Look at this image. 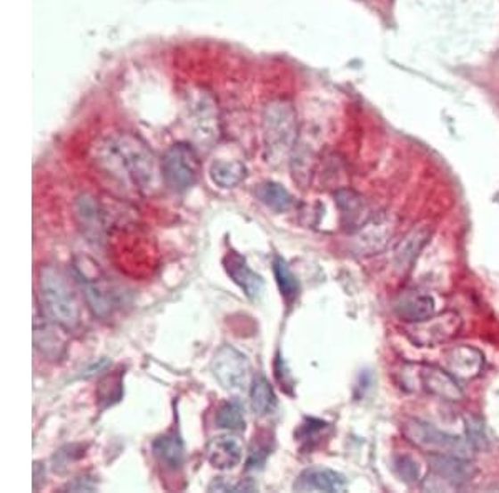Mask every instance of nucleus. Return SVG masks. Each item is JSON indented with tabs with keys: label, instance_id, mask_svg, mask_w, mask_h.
Listing matches in <instances>:
<instances>
[{
	"label": "nucleus",
	"instance_id": "9b49d317",
	"mask_svg": "<svg viewBox=\"0 0 499 493\" xmlns=\"http://www.w3.org/2000/svg\"><path fill=\"white\" fill-rule=\"evenodd\" d=\"M74 216L80 233L88 243L100 246L107 238V213L99 199L92 195H80L75 199Z\"/></svg>",
	"mask_w": 499,
	"mask_h": 493
},
{
	"label": "nucleus",
	"instance_id": "f257e3e1",
	"mask_svg": "<svg viewBox=\"0 0 499 493\" xmlns=\"http://www.w3.org/2000/svg\"><path fill=\"white\" fill-rule=\"evenodd\" d=\"M97 166L113 183L142 197L155 195L163 185L162 161L134 133H117L97 147Z\"/></svg>",
	"mask_w": 499,
	"mask_h": 493
},
{
	"label": "nucleus",
	"instance_id": "b1692460",
	"mask_svg": "<svg viewBox=\"0 0 499 493\" xmlns=\"http://www.w3.org/2000/svg\"><path fill=\"white\" fill-rule=\"evenodd\" d=\"M255 197L266 208H270L274 213H287L295 205V198L287 188L280 183H274V182H263L257 186Z\"/></svg>",
	"mask_w": 499,
	"mask_h": 493
},
{
	"label": "nucleus",
	"instance_id": "6ab92c4d",
	"mask_svg": "<svg viewBox=\"0 0 499 493\" xmlns=\"http://www.w3.org/2000/svg\"><path fill=\"white\" fill-rule=\"evenodd\" d=\"M445 362L456 379L470 381L481 374L485 356L471 345H456L445 352Z\"/></svg>",
	"mask_w": 499,
	"mask_h": 493
},
{
	"label": "nucleus",
	"instance_id": "f03ea898",
	"mask_svg": "<svg viewBox=\"0 0 499 493\" xmlns=\"http://www.w3.org/2000/svg\"><path fill=\"white\" fill-rule=\"evenodd\" d=\"M262 136L266 163L278 166L291 158L299 141V117L290 100H270L265 105Z\"/></svg>",
	"mask_w": 499,
	"mask_h": 493
},
{
	"label": "nucleus",
	"instance_id": "7ed1b4c3",
	"mask_svg": "<svg viewBox=\"0 0 499 493\" xmlns=\"http://www.w3.org/2000/svg\"><path fill=\"white\" fill-rule=\"evenodd\" d=\"M38 297L42 312L65 331H74L82 319L80 301L65 272L44 266L38 272Z\"/></svg>",
	"mask_w": 499,
	"mask_h": 493
},
{
	"label": "nucleus",
	"instance_id": "0eeeda50",
	"mask_svg": "<svg viewBox=\"0 0 499 493\" xmlns=\"http://www.w3.org/2000/svg\"><path fill=\"white\" fill-rule=\"evenodd\" d=\"M212 374L225 391L240 394L250 391L253 383L250 359L233 345L225 344L212 359Z\"/></svg>",
	"mask_w": 499,
	"mask_h": 493
},
{
	"label": "nucleus",
	"instance_id": "6e6552de",
	"mask_svg": "<svg viewBox=\"0 0 499 493\" xmlns=\"http://www.w3.org/2000/svg\"><path fill=\"white\" fill-rule=\"evenodd\" d=\"M462 316L454 311L431 316L423 321L410 322L406 335L418 347H437L456 337L462 331Z\"/></svg>",
	"mask_w": 499,
	"mask_h": 493
},
{
	"label": "nucleus",
	"instance_id": "5701e85b",
	"mask_svg": "<svg viewBox=\"0 0 499 493\" xmlns=\"http://www.w3.org/2000/svg\"><path fill=\"white\" fill-rule=\"evenodd\" d=\"M250 406L258 417H268L274 414L278 408V399L274 387L263 374L255 376L253 383L250 385Z\"/></svg>",
	"mask_w": 499,
	"mask_h": 493
},
{
	"label": "nucleus",
	"instance_id": "423d86ee",
	"mask_svg": "<svg viewBox=\"0 0 499 493\" xmlns=\"http://www.w3.org/2000/svg\"><path fill=\"white\" fill-rule=\"evenodd\" d=\"M163 183L176 193L188 191L199 182L200 158L190 143L178 141L163 153Z\"/></svg>",
	"mask_w": 499,
	"mask_h": 493
},
{
	"label": "nucleus",
	"instance_id": "412c9836",
	"mask_svg": "<svg viewBox=\"0 0 499 493\" xmlns=\"http://www.w3.org/2000/svg\"><path fill=\"white\" fill-rule=\"evenodd\" d=\"M431 238V230L426 226L413 228L408 235L405 236L398 245L393 249V263L398 271H408L413 263L420 256V253L426 246L428 239Z\"/></svg>",
	"mask_w": 499,
	"mask_h": 493
},
{
	"label": "nucleus",
	"instance_id": "c756f323",
	"mask_svg": "<svg viewBox=\"0 0 499 493\" xmlns=\"http://www.w3.org/2000/svg\"><path fill=\"white\" fill-rule=\"evenodd\" d=\"M97 489H99L97 479L90 473H84L69 481L62 490L63 492H94Z\"/></svg>",
	"mask_w": 499,
	"mask_h": 493
},
{
	"label": "nucleus",
	"instance_id": "dca6fc26",
	"mask_svg": "<svg viewBox=\"0 0 499 493\" xmlns=\"http://www.w3.org/2000/svg\"><path fill=\"white\" fill-rule=\"evenodd\" d=\"M207 460L213 469L233 470L243 460V444L233 432L217 435L207 445Z\"/></svg>",
	"mask_w": 499,
	"mask_h": 493
},
{
	"label": "nucleus",
	"instance_id": "473e14b6",
	"mask_svg": "<svg viewBox=\"0 0 499 493\" xmlns=\"http://www.w3.org/2000/svg\"><path fill=\"white\" fill-rule=\"evenodd\" d=\"M258 490V485L257 481H251V479H243V481L235 483V489L233 492H257Z\"/></svg>",
	"mask_w": 499,
	"mask_h": 493
},
{
	"label": "nucleus",
	"instance_id": "2f4dec72",
	"mask_svg": "<svg viewBox=\"0 0 499 493\" xmlns=\"http://www.w3.org/2000/svg\"><path fill=\"white\" fill-rule=\"evenodd\" d=\"M109 366V360L107 359H99L95 360L94 364H90L87 369L82 370V377H92L95 374H99L100 370L105 369Z\"/></svg>",
	"mask_w": 499,
	"mask_h": 493
},
{
	"label": "nucleus",
	"instance_id": "f8f14e48",
	"mask_svg": "<svg viewBox=\"0 0 499 493\" xmlns=\"http://www.w3.org/2000/svg\"><path fill=\"white\" fill-rule=\"evenodd\" d=\"M335 203L339 211V222L345 231L355 233L368 222L373 214L364 201V198L351 188H339L335 191Z\"/></svg>",
	"mask_w": 499,
	"mask_h": 493
},
{
	"label": "nucleus",
	"instance_id": "cd10ccee",
	"mask_svg": "<svg viewBox=\"0 0 499 493\" xmlns=\"http://www.w3.org/2000/svg\"><path fill=\"white\" fill-rule=\"evenodd\" d=\"M464 425H466V439L471 444L474 450H487L489 440H487V429H485V422L478 416H466L464 417Z\"/></svg>",
	"mask_w": 499,
	"mask_h": 493
},
{
	"label": "nucleus",
	"instance_id": "4468645a",
	"mask_svg": "<svg viewBox=\"0 0 499 493\" xmlns=\"http://www.w3.org/2000/svg\"><path fill=\"white\" fill-rule=\"evenodd\" d=\"M348 481L343 473L326 467L305 469L293 483L295 492H343Z\"/></svg>",
	"mask_w": 499,
	"mask_h": 493
},
{
	"label": "nucleus",
	"instance_id": "9d476101",
	"mask_svg": "<svg viewBox=\"0 0 499 493\" xmlns=\"http://www.w3.org/2000/svg\"><path fill=\"white\" fill-rule=\"evenodd\" d=\"M188 122L193 128V135L199 140L200 145L210 149L213 141L218 138V113L212 95L199 90L188 95Z\"/></svg>",
	"mask_w": 499,
	"mask_h": 493
},
{
	"label": "nucleus",
	"instance_id": "2eb2a0df",
	"mask_svg": "<svg viewBox=\"0 0 499 493\" xmlns=\"http://www.w3.org/2000/svg\"><path fill=\"white\" fill-rule=\"evenodd\" d=\"M428 464L431 472H435L441 479L449 481L456 490L464 483L473 481L478 472L471 458H462V457L429 454Z\"/></svg>",
	"mask_w": 499,
	"mask_h": 493
},
{
	"label": "nucleus",
	"instance_id": "1a4fd4ad",
	"mask_svg": "<svg viewBox=\"0 0 499 493\" xmlns=\"http://www.w3.org/2000/svg\"><path fill=\"white\" fill-rule=\"evenodd\" d=\"M397 222L387 214H373L351 238V251L358 256H374L387 249L395 235Z\"/></svg>",
	"mask_w": 499,
	"mask_h": 493
},
{
	"label": "nucleus",
	"instance_id": "a878e982",
	"mask_svg": "<svg viewBox=\"0 0 499 493\" xmlns=\"http://www.w3.org/2000/svg\"><path fill=\"white\" fill-rule=\"evenodd\" d=\"M215 422L220 429L226 432L240 433L247 429V419H245V406L237 400H225L224 404L217 410Z\"/></svg>",
	"mask_w": 499,
	"mask_h": 493
},
{
	"label": "nucleus",
	"instance_id": "7c9ffc66",
	"mask_svg": "<svg viewBox=\"0 0 499 493\" xmlns=\"http://www.w3.org/2000/svg\"><path fill=\"white\" fill-rule=\"evenodd\" d=\"M270 447L266 444H262L260 440L257 442L255 439V444L250 449L249 460H247V469H257V467H262L266 460V457L270 456Z\"/></svg>",
	"mask_w": 499,
	"mask_h": 493
},
{
	"label": "nucleus",
	"instance_id": "a211bd4d",
	"mask_svg": "<svg viewBox=\"0 0 499 493\" xmlns=\"http://www.w3.org/2000/svg\"><path fill=\"white\" fill-rule=\"evenodd\" d=\"M420 383H421V387L426 392L437 395L443 400L456 402V400H462L464 397V392H462L460 384L456 381V377L449 370H443L437 366L421 368Z\"/></svg>",
	"mask_w": 499,
	"mask_h": 493
},
{
	"label": "nucleus",
	"instance_id": "20e7f679",
	"mask_svg": "<svg viewBox=\"0 0 499 493\" xmlns=\"http://www.w3.org/2000/svg\"><path fill=\"white\" fill-rule=\"evenodd\" d=\"M74 272L84 289L88 308L100 319H109L122 304L119 287L102 271L99 264L88 256H77Z\"/></svg>",
	"mask_w": 499,
	"mask_h": 493
},
{
	"label": "nucleus",
	"instance_id": "4be33fe9",
	"mask_svg": "<svg viewBox=\"0 0 499 493\" xmlns=\"http://www.w3.org/2000/svg\"><path fill=\"white\" fill-rule=\"evenodd\" d=\"M151 450L165 469L174 470V472L182 469L185 460V449L176 429L157 437L151 444Z\"/></svg>",
	"mask_w": 499,
	"mask_h": 493
},
{
	"label": "nucleus",
	"instance_id": "f3484780",
	"mask_svg": "<svg viewBox=\"0 0 499 493\" xmlns=\"http://www.w3.org/2000/svg\"><path fill=\"white\" fill-rule=\"evenodd\" d=\"M62 331H65L62 326L55 324L44 312H42V318H38L36 314L34 344L44 358L50 359V360L62 358L65 347H67Z\"/></svg>",
	"mask_w": 499,
	"mask_h": 493
},
{
	"label": "nucleus",
	"instance_id": "ddd939ff",
	"mask_svg": "<svg viewBox=\"0 0 499 493\" xmlns=\"http://www.w3.org/2000/svg\"><path fill=\"white\" fill-rule=\"evenodd\" d=\"M224 268L228 278L237 284L238 287L241 289V293L245 296L257 301L258 297L262 296L263 287H265V281L258 272L253 271L247 263V259L243 258L241 255H238L237 251H228L225 255Z\"/></svg>",
	"mask_w": 499,
	"mask_h": 493
},
{
	"label": "nucleus",
	"instance_id": "c85d7f7f",
	"mask_svg": "<svg viewBox=\"0 0 499 493\" xmlns=\"http://www.w3.org/2000/svg\"><path fill=\"white\" fill-rule=\"evenodd\" d=\"M395 470L398 473L399 479L405 483H418L421 481V469L420 464L408 456H399L395 458Z\"/></svg>",
	"mask_w": 499,
	"mask_h": 493
},
{
	"label": "nucleus",
	"instance_id": "aec40b11",
	"mask_svg": "<svg viewBox=\"0 0 499 493\" xmlns=\"http://www.w3.org/2000/svg\"><path fill=\"white\" fill-rule=\"evenodd\" d=\"M435 297L423 291H405L393 303L395 314L408 324L431 318L435 314Z\"/></svg>",
	"mask_w": 499,
	"mask_h": 493
},
{
	"label": "nucleus",
	"instance_id": "bb28decb",
	"mask_svg": "<svg viewBox=\"0 0 499 493\" xmlns=\"http://www.w3.org/2000/svg\"><path fill=\"white\" fill-rule=\"evenodd\" d=\"M274 274L276 286L282 293V297L285 299L287 304H291L297 301L299 295V283L297 276L290 270L287 261L282 256L274 258Z\"/></svg>",
	"mask_w": 499,
	"mask_h": 493
},
{
	"label": "nucleus",
	"instance_id": "39448f33",
	"mask_svg": "<svg viewBox=\"0 0 499 493\" xmlns=\"http://www.w3.org/2000/svg\"><path fill=\"white\" fill-rule=\"evenodd\" d=\"M403 435L410 444L423 450L426 454L437 456L462 457L473 458L474 450L468 439L439 431L435 425L423 420L406 419L403 422Z\"/></svg>",
	"mask_w": 499,
	"mask_h": 493
},
{
	"label": "nucleus",
	"instance_id": "393cba45",
	"mask_svg": "<svg viewBox=\"0 0 499 493\" xmlns=\"http://www.w3.org/2000/svg\"><path fill=\"white\" fill-rule=\"evenodd\" d=\"M209 173L215 185L232 190L247 178V166L238 160H215Z\"/></svg>",
	"mask_w": 499,
	"mask_h": 493
}]
</instances>
